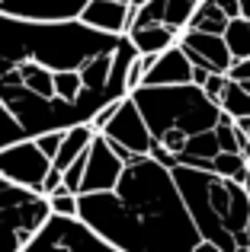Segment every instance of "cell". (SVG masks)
<instances>
[{
    "label": "cell",
    "instance_id": "obj_18",
    "mask_svg": "<svg viewBox=\"0 0 250 252\" xmlns=\"http://www.w3.org/2000/svg\"><path fill=\"white\" fill-rule=\"evenodd\" d=\"M218 105L225 115H231L234 122H244V118H250V90L244 83L238 80H228L225 93L218 96Z\"/></svg>",
    "mask_w": 250,
    "mask_h": 252
},
{
    "label": "cell",
    "instance_id": "obj_33",
    "mask_svg": "<svg viewBox=\"0 0 250 252\" xmlns=\"http://www.w3.org/2000/svg\"><path fill=\"white\" fill-rule=\"evenodd\" d=\"M144 3V0H131V6H141Z\"/></svg>",
    "mask_w": 250,
    "mask_h": 252
},
{
    "label": "cell",
    "instance_id": "obj_31",
    "mask_svg": "<svg viewBox=\"0 0 250 252\" xmlns=\"http://www.w3.org/2000/svg\"><path fill=\"white\" fill-rule=\"evenodd\" d=\"M238 125H241V128L247 131V137H250V118H244V122H238Z\"/></svg>",
    "mask_w": 250,
    "mask_h": 252
},
{
    "label": "cell",
    "instance_id": "obj_7",
    "mask_svg": "<svg viewBox=\"0 0 250 252\" xmlns=\"http://www.w3.org/2000/svg\"><path fill=\"white\" fill-rule=\"evenodd\" d=\"M51 157L36 144V137H23L16 144H6L0 150V176L10 182L23 185V189L42 191L45 176L51 172Z\"/></svg>",
    "mask_w": 250,
    "mask_h": 252
},
{
    "label": "cell",
    "instance_id": "obj_17",
    "mask_svg": "<svg viewBox=\"0 0 250 252\" xmlns=\"http://www.w3.org/2000/svg\"><path fill=\"white\" fill-rule=\"evenodd\" d=\"M228 23H231V16H228V13L221 10L215 0H202L199 10L193 13V19H189L186 29H199V32H215V35H225Z\"/></svg>",
    "mask_w": 250,
    "mask_h": 252
},
{
    "label": "cell",
    "instance_id": "obj_3",
    "mask_svg": "<svg viewBox=\"0 0 250 252\" xmlns=\"http://www.w3.org/2000/svg\"><path fill=\"white\" fill-rule=\"evenodd\" d=\"M173 176L202 240L225 252L250 246V195L244 182L199 166H173Z\"/></svg>",
    "mask_w": 250,
    "mask_h": 252
},
{
    "label": "cell",
    "instance_id": "obj_34",
    "mask_svg": "<svg viewBox=\"0 0 250 252\" xmlns=\"http://www.w3.org/2000/svg\"><path fill=\"white\" fill-rule=\"evenodd\" d=\"M238 252H250V246H247V249H238Z\"/></svg>",
    "mask_w": 250,
    "mask_h": 252
},
{
    "label": "cell",
    "instance_id": "obj_25",
    "mask_svg": "<svg viewBox=\"0 0 250 252\" xmlns=\"http://www.w3.org/2000/svg\"><path fill=\"white\" fill-rule=\"evenodd\" d=\"M228 80H231V77H228V74H212V77H208V80H206V86H202V90L208 93V99H215V102H218V96H221V93H225Z\"/></svg>",
    "mask_w": 250,
    "mask_h": 252
},
{
    "label": "cell",
    "instance_id": "obj_4",
    "mask_svg": "<svg viewBox=\"0 0 250 252\" xmlns=\"http://www.w3.org/2000/svg\"><path fill=\"white\" fill-rule=\"evenodd\" d=\"M135 105L141 109L151 134H154V150L151 154L173 169L176 154L186 147L193 134L212 131L221 118V105L208 99V93L196 83L180 86H138L128 93Z\"/></svg>",
    "mask_w": 250,
    "mask_h": 252
},
{
    "label": "cell",
    "instance_id": "obj_36",
    "mask_svg": "<svg viewBox=\"0 0 250 252\" xmlns=\"http://www.w3.org/2000/svg\"><path fill=\"white\" fill-rule=\"evenodd\" d=\"M244 86H247V90H250V83H244Z\"/></svg>",
    "mask_w": 250,
    "mask_h": 252
},
{
    "label": "cell",
    "instance_id": "obj_24",
    "mask_svg": "<svg viewBox=\"0 0 250 252\" xmlns=\"http://www.w3.org/2000/svg\"><path fill=\"white\" fill-rule=\"evenodd\" d=\"M64 134H68L64 128H61V131H45V134H39V137H36V144L51 157V160H55L58 150H61V144H64Z\"/></svg>",
    "mask_w": 250,
    "mask_h": 252
},
{
    "label": "cell",
    "instance_id": "obj_26",
    "mask_svg": "<svg viewBox=\"0 0 250 252\" xmlns=\"http://www.w3.org/2000/svg\"><path fill=\"white\" fill-rule=\"evenodd\" d=\"M228 77L238 83H250V58H244V61H234L231 70H228Z\"/></svg>",
    "mask_w": 250,
    "mask_h": 252
},
{
    "label": "cell",
    "instance_id": "obj_30",
    "mask_svg": "<svg viewBox=\"0 0 250 252\" xmlns=\"http://www.w3.org/2000/svg\"><path fill=\"white\" fill-rule=\"evenodd\" d=\"M241 16H250V0H241Z\"/></svg>",
    "mask_w": 250,
    "mask_h": 252
},
{
    "label": "cell",
    "instance_id": "obj_20",
    "mask_svg": "<svg viewBox=\"0 0 250 252\" xmlns=\"http://www.w3.org/2000/svg\"><path fill=\"white\" fill-rule=\"evenodd\" d=\"M247 166H250V160L241 150H221L218 157L212 160V172H218V176H225V179H238V182H244L247 179Z\"/></svg>",
    "mask_w": 250,
    "mask_h": 252
},
{
    "label": "cell",
    "instance_id": "obj_6",
    "mask_svg": "<svg viewBox=\"0 0 250 252\" xmlns=\"http://www.w3.org/2000/svg\"><path fill=\"white\" fill-rule=\"evenodd\" d=\"M23 252H119V249L109 246L100 233H93L81 217L51 214L48 223L42 227V233Z\"/></svg>",
    "mask_w": 250,
    "mask_h": 252
},
{
    "label": "cell",
    "instance_id": "obj_8",
    "mask_svg": "<svg viewBox=\"0 0 250 252\" xmlns=\"http://www.w3.org/2000/svg\"><path fill=\"white\" fill-rule=\"evenodd\" d=\"M100 134H106L109 141L122 144L125 150H131V154H138V157H144V154L154 150V134H151L148 122H144L141 109L135 105V99H131V96H125L122 102H119L116 115L106 122V128H103Z\"/></svg>",
    "mask_w": 250,
    "mask_h": 252
},
{
    "label": "cell",
    "instance_id": "obj_1",
    "mask_svg": "<svg viewBox=\"0 0 250 252\" xmlns=\"http://www.w3.org/2000/svg\"><path fill=\"white\" fill-rule=\"evenodd\" d=\"M141 51L83 19L39 23L0 13V102L26 137L90 125L128 96V67Z\"/></svg>",
    "mask_w": 250,
    "mask_h": 252
},
{
    "label": "cell",
    "instance_id": "obj_10",
    "mask_svg": "<svg viewBox=\"0 0 250 252\" xmlns=\"http://www.w3.org/2000/svg\"><path fill=\"white\" fill-rule=\"evenodd\" d=\"M180 48L189 55L193 67H206L215 74H228L234 64V55L228 48L225 35L215 32H199V29H183L180 32Z\"/></svg>",
    "mask_w": 250,
    "mask_h": 252
},
{
    "label": "cell",
    "instance_id": "obj_15",
    "mask_svg": "<svg viewBox=\"0 0 250 252\" xmlns=\"http://www.w3.org/2000/svg\"><path fill=\"white\" fill-rule=\"evenodd\" d=\"M221 154V144H218V134L212 131H202V134H193L186 141V147L176 154V166H199V169H208L212 160Z\"/></svg>",
    "mask_w": 250,
    "mask_h": 252
},
{
    "label": "cell",
    "instance_id": "obj_12",
    "mask_svg": "<svg viewBox=\"0 0 250 252\" xmlns=\"http://www.w3.org/2000/svg\"><path fill=\"white\" fill-rule=\"evenodd\" d=\"M180 83H193V61L180 45H173V48L157 55L154 67L144 74L141 86H180Z\"/></svg>",
    "mask_w": 250,
    "mask_h": 252
},
{
    "label": "cell",
    "instance_id": "obj_23",
    "mask_svg": "<svg viewBox=\"0 0 250 252\" xmlns=\"http://www.w3.org/2000/svg\"><path fill=\"white\" fill-rule=\"evenodd\" d=\"M48 204H51V214H61V217H77V195L74 191H68V185H61V189L55 191V195H48Z\"/></svg>",
    "mask_w": 250,
    "mask_h": 252
},
{
    "label": "cell",
    "instance_id": "obj_32",
    "mask_svg": "<svg viewBox=\"0 0 250 252\" xmlns=\"http://www.w3.org/2000/svg\"><path fill=\"white\" fill-rule=\"evenodd\" d=\"M244 189H247V195H250V166H247V179H244Z\"/></svg>",
    "mask_w": 250,
    "mask_h": 252
},
{
    "label": "cell",
    "instance_id": "obj_9",
    "mask_svg": "<svg viewBox=\"0 0 250 252\" xmlns=\"http://www.w3.org/2000/svg\"><path fill=\"white\" fill-rule=\"evenodd\" d=\"M122 172H125V160L113 150V144L106 141V134L96 131L93 147H90V157H87V169H83L81 195H90V191H113L116 185H119Z\"/></svg>",
    "mask_w": 250,
    "mask_h": 252
},
{
    "label": "cell",
    "instance_id": "obj_19",
    "mask_svg": "<svg viewBox=\"0 0 250 252\" xmlns=\"http://www.w3.org/2000/svg\"><path fill=\"white\" fill-rule=\"evenodd\" d=\"M225 42L231 48L234 61L250 58V16H231V23L225 29Z\"/></svg>",
    "mask_w": 250,
    "mask_h": 252
},
{
    "label": "cell",
    "instance_id": "obj_21",
    "mask_svg": "<svg viewBox=\"0 0 250 252\" xmlns=\"http://www.w3.org/2000/svg\"><path fill=\"white\" fill-rule=\"evenodd\" d=\"M202 0H167V19L164 23L173 26L176 32H183L189 26V19H193V13L199 10Z\"/></svg>",
    "mask_w": 250,
    "mask_h": 252
},
{
    "label": "cell",
    "instance_id": "obj_35",
    "mask_svg": "<svg viewBox=\"0 0 250 252\" xmlns=\"http://www.w3.org/2000/svg\"><path fill=\"white\" fill-rule=\"evenodd\" d=\"M122 3H131V0H122Z\"/></svg>",
    "mask_w": 250,
    "mask_h": 252
},
{
    "label": "cell",
    "instance_id": "obj_16",
    "mask_svg": "<svg viewBox=\"0 0 250 252\" xmlns=\"http://www.w3.org/2000/svg\"><path fill=\"white\" fill-rule=\"evenodd\" d=\"M93 137H96V128H93V125H74V128H68L61 150H58V157H55L51 163H55V166L64 172V169L71 166V163L77 160V157L83 154V150L93 147Z\"/></svg>",
    "mask_w": 250,
    "mask_h": 252
},
{
    "label": "cell",
    "instance_id": "obj_29",
    "mask_svg": "<svg viewBox=\"0 0 250 252\" xmlns=\"http://www.w3.org/2000/svg\"><path fill=\"white\" fill-rule=\"evenodd\" d=\"M196 252H225V249H221V246H215V243H208V240H202Z\"/></svg>",
    "mask_w": 250,
    "mask_h": 252
},
{
    "label": "cell",
    "instance_id": "obj_28",
    "mask_svg": "<svg viewBox=\"0 0 250 252\" xmlns=\"http://www.w3.org/2000/svg\"><path fill=\"white\" fill-rule=\"evenodd\" d=\"M212 74H215V70H206V67H193V83H196V86H206V80H208Z\"/></svg>",
    "mask_w": 250,
    "mask_h": 252
},
{
    "label": "cell",
    "instance_id": "obj_27",
    "mask_svg": "<svg viewBox=\"0 0 250 252\" xmlns=\"http://www.w3.org/2000/svg\"><path fill=\"white\" fill-rule=\"evenodd\" d=\"M215 3H218L228 16H241V0H215Z\"/></svg>",
    "mask_w": 250,
    "mask_h": 252
},
{
    "label": "cell",
    "instance_id": "obj_13",
    "mask_svg": "<svg viewBox=\"0 0 250 252\" xmlns=\"http://www.w3.org/2000/svg\"><path fill=\"white\" fill-rule=\"evenodd\" d=\"M81 19L93 29L113 32V35H125L131 26V3H122V0H90L83 6Z\"/></svg>",
    "mask_w": 250,
    "mask_h": 252
},
{
    "label": "cell",
    "instance_id": "obj_5",
    "mask_svg": "<svg viewBox=\"0 0 250 252\" xmlns=\"http://www.w3.org/2000/svg\"><path fill=\"white\" fill-rule=\"evenodd\" d=\"M51 217L48 195L0 176V252H23Z\"/></svg>",
    "mask_w": 250,
    "mask_h": 252
},
{
    "label": "cell",
    "instance_id": "obj_2",
    "mask_svg": "<svg viewBox=\"0 0 250 252\" xmlns=\"http://www.w3.org/2000/svg\"><path fill=\"white\" fill-rule=\"evenodd\" d=\"M77 217L119 252H196L202 233L176 176L154 154L135 157L113 191L77 195Z\"/></svg>",
    "mask_w": 250,
    "mask_h": 252
},
{
    "label": "cell",
    "instance_id": "obj_14",
    "mask_svg": "<svg viewBox=\"0 0 250 252\" xmlns=\"http://www.w3.org/2000/svg\"><path fill=\"white\" fill-rule=\"evenodd\" d=\"M125 35L135 42V48L141 51V55H161V51L180 45V32H176L173 26H167V23H157V26H131Z\"/></svg>",
    "mask_w": 250,
    "mask_h": 252
},
{
    "label": "cell",
    "instance_id": "obj_22",
    "mask_svg": "<svg viewBox=\"0 0 250 252\" xmlns=\"http://www.w3.org/2000/svg\"><path fill=\"white\" fill-rule=\"evenodd\" d=\"M26 137V131L19 128V122L10 115V109H6L3 102H0V150L6 147V144H16V141H23Z\"/></svg>",
    "mask_w": 250,
    "mask_h": 252
},
{
    "label": "cell",
    "instance_id": "obj_11",
    "mask_svg": "<svg viewBox=\"0 0 250 252\" xmlns=\"http://www.w3.org/2000/svg\"><path fill=\"white\" fill-rule=\"evenodd\" d=\"M90 0H0V13L16 19H39V23H64L81 19Z\"/></svg>",
    "mask_w": 250,
    "mask_h": 252
}]
</instances>
